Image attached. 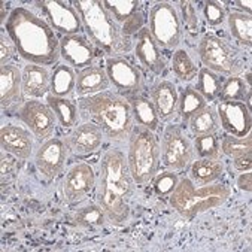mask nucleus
<instances>
[{"mask_svg":"<svg viewBox=\"0 0 252 252\" xmlns=\"http://www.w3.org/2000/svg\"><path fill=\"white\" fill-rule=\"evenodd\" d=\"M5 29L23 60L45 67L60 59V40L56 32L30 9L14 8Z\"/></svg>","mask_w":252,"mask_h":252,"instance_id":"1","label":"nucleus"},{"mask_svg":"<svg viewBox=\"0 0 252 252\" xmlns=\"http://www.w3.org/2000/svg\"><path fill=\"white\" fill-rule=\"evenodd\" d=\"M134 181L128 170L127 157L118 148H111L100 161L97 203L114 225H123L130 217V198Z\"/></svg>","mask_w":252,"mask_h":252,"instance_id":"2","label":"nucleus"},{"mask_svg":"<svg viewBox=\"0 0 252 252\" xmlns=\"http://www.w3.org/2000/svg\"><path fill=\"white\" fill-rule=\"evenodd\" d=\"M79 112L95 124L111 140L124 142L133 128V114L128 100L109 91L98 93L79 100Z\"/></svg>","mask_w":252,"mask_h":252,"instance_id":"3","label":"nucleus"},{"mask_svg":"<svg viewBox=\"0 0 252 252\" xmlns=\"http://www.w3.org/2000/svg\"><path fill=\"white\" fill-rule=\"evenodd\" d=\"M76 9L82 27L91 43L102 53L117 57V54L128 51L130 40L124 29L105 9L103 2L98 0H76L72 2Z\"/></svg>","mask_w":252,"mask_h":252,"instance_id":"4","label":"nucleus"},{"mask_svg":"<svg viewBox=\"0 0 252 252\" xmlns=\"http://www.w3.org/2000/svg\"><path fill=\"white\" fill-rule=\"evenodd\" d=\"M230 194L231 191L225 185L209 184L197 188L189 178H182L170 194V206L179 215L194 218L198 214L224 205L230 198Z\"/></svg>","mask_w":252,"mask_h":252,"instance_id":"5","label":"nucleus"},{"mask_svg":"<svg viewBox=\"0 0 252 252\" xmlns=\"http://www.w3.org/2000/svg\"><path fill=\"white\" fill-rule=\"evenodd\" d=\"M161 148L154 131L140 126H133L128 136L127 163L134 184L146 185L158 172Z\"/></svg>","mask_w":252,"mask_h":252,"instance_id":"6","label":"nucleus"},{"mask_svg":"<svg viewBox=\"0 0 252 252\" xmlns=\"http://www.w3.org/2000/svg\"><path fill=\"white\" fill-rule=\"evenodd\" d=\"M198 57L206 69L215 73L237 76L242 70L239 54L227 42L214 34H205L201 37L198 43Z\"/></svg>","mask_w":252,"mask_h":252,"instance_id":"7","label":"nucleus"},{"mask_svg":"<svg viewBox=\"0 0 252 252\" xmlns=\"http://www.w3.org/2000/svg\"><path fill=\"white\" fill-rule=\"evenodd\" d=\"M149 32L166 49H175L181 45L184 26L176 8L169 2H158L149 11Z\"/></svg>","mask_w":252,"mask_h":252,"instance_id":"8","label":"nucleus"},{"mask_svg":"<svg viewBox=\"0 0 252 252\" xmlns=\"http://www.w3.org/2000/svg\"><path fill=\"white\" fill-rule=\"evenodd\" d=\"M163 164L172 170H182L194 158V148L178 126H167L161 139Z\"/></svg>","mask_w":252,"mask_h":252,"instance_id":"9","label":"nucleus"},{"mask_svg":"<svg viewBox=\"0 0 252 252\" xmlns=\"http://www.w3.org/2000/svg\"><path fill=\"white\" fill-rule=\"evenodd\" d=\"M106 73L109 82L115 87L120 95H137L143 90V75L130 60L124 57H108Z\"/></svg>","mask_w":252,"mask_h":252,"instance_id":"10","label":"nucleus"},{"mask_svg":"<svg viewBox=\"0 0 252 252\" xmlns=\"http://www.w3.org/2000/svg\"><path fill=\"white\" fill-rule=\"evenodd\" d=\"M34 6L40 9L49 27L63 36L79 34L81 29H84L72 3L62 2V0H43V2H36Z\"/></svg>","mask_w":252,"mask_h":252,"instance_id":"11","label":"nucleus"},{"mask_svg":"<svg viewBox=\"0 0 252 252\" xmlns=\"http://www.w3.org/2000/svg\"><path fill=\"white\" fill-rule=\"evenodd\" d=\"M17 118L24 123L37 139H49L56 130V115L48 105L37 100H27L18 109Z\"/></svg>","mask_w":252,"mask_h":252,"instance_id":"12","label":"nucleus"},{"mask_svg":"<svg viewBox=\"0 0 252 252\" xmlns=\"http://www.w3.org/2000/svg\"><path fill=\"white\" fill-rule=\"evenodd\" d=\"M67 160V146L63 140L54 137L43 142L34 157V164L42 176L54 179L63 173Z\"/></svg>","mask_w":252,"mask_h":252,"instance_id":"13","label":"nucleus"},{"mask_svg":"<svg viewBox=\"0 0 252 252\" xmlns=\"http://www.w3.org/2000/svg\"><path fill=\"white\" fill-rule=\"evenodd\" d=\"M60 56L70 67L82 70L93 66L98 57V51L85 36L70 34L60 39Z\"/></svg>","mask_w":252,"mask_h":252,"instance_id":"14","label":"nucleus"},{"mask_svg":"<svg viewBox=\"0 0 252 252\" xmlns=\"http://www.w3.org/2000/svg\"><path fill=\"white\" fill-rule=\"evenodd\" d=\"M217 115L221 127L231 136L246 137L251 134V109L243 102H220Z\"/></svg>","mask_w":252,"mask_h":252,"instance_id":"15","label":"nucleus"},{"mask_svg":"<svg viewBox=\"0 0 252 252\" xmlns=\"http://www.w3.org/2000/svg\"><path fill=\"white\" fill-rule=\"evenodd\" d=\"M95 175L90 164L78 163L67 172L63 182V197L66 203H78L94 188Z\"/></svg>","mask_w":252,"mask_h":252,"instance_id":"16","label":"nucleus"},{"mask_svg":"<svg viewBox=\"0 0 252 252\" xmlns=\"http://www.w3.org/2000/svg\"><path fill=\"white\" fill-rule=\"evenodd\" d=\"M134 54L139 63L154 75H161L167 66L166 57L163 56L161 49L156 39L151 34L149 29L142 27L137 32L136 46H134Z\"/></svg>","mask_w":252,"mask_h":252,"instance_id":"17","label":"nucleus"},{"mask_svg":"<svg viewBox=\"0 0 252 252\" xmlns=\"http://www.w3.org/2000/svg\"><path fill=\"white\" fill-rule=\"evenodd\" d=\"M103 131L93 123H85L76 127L69 137H66V146L76 157H87L95 154L103 145Z\"/></svg>","mask_w":252,"mask_h":252,"instance_id":"18","label":"nucleus"},{"mask_svg":"<svg viewBox=\"0 0 252 252\" xmlns=\"http://www.w3.org/2000/svg\"><path fill=\"white\" fill-rule=\"evenodd\" d=\"M0 145L6 154L20 160H29L33 151L32 134L15 124H6L0 130Z\"/></svg>","mask_w":252,"mask_h":252,"instance_id":"19","label":"nucleus"},{"mask_svg":"<svg viewBox=\"0 0 252 252\" xmlns=\"http://www.w3.org/2000/svg\"><path fill=\"white\" fill-rule=\"evenodd\" d=\"M151 102H153L160 121H170L178 112L179 95L176 87L170 81H160L151 88Z\"/></svg>","mask_w":252,"mask_h":252,"instance_id":"20","label":"nucleus"},{"mask_svg":"<svg viewBox=\"0 0 252 252\" xmlns=\"http://www.w3.org/2000/svg\"><path fill=\"white\" fill-rule=\"evenodd\" d=\"M109 84L111 82H109L106 69L102 66L93 64L78 72L75 93L81 97H90V95L106 91Z\"/></svg>","mask_w":252,"mask_h":252,"instance_id":"21","label":"nucleus"},{"mask_svg":"<svg viewBox=\"0 0 252 252\" xmlns=\"http://www.w3.org/2000/svg\"><path fill=\"white\" fill-rule=\"evenodd\" d=\"M21 76L23 94L27 97L39 98L46 95V93L51 90V75L43 66L29 63L27 66H24Z\"/></svg>","mask_w":252,"mask_h":252,"instance_id":"22","label":"nucleus"},{"mask_svg":"<svg viewBox=\"0 0 252 252\" xmlns=\"http://www.w3.org/2000/svg\"><path fill=\"white\" fill-rule=\"evenodd\" d=\"M21 82L23 76L17 66L5 64L0 67V102H2V108H8L18 102L23 91Z\"/></svg>","mask_w":252,"mask_h":252,"instance_id":"23","label":"nucleus"},{"mask_svg":"<svg viewBox=\"0 0 252 252\" xmlns=\"http://www.w3.org/2000/svg\"><path fill=\"white\" fill-rule=\"evenodd\" d=\"M130 103L133 120L137 123V126L145 127L151 131H157L160 127V118L157 115V111L149 98L143 95H130L126 97Z\"/></svg>","mask_w":252,"mask_h":252,"instance_id":"24","label":"nucleus"},{"mask_svg":"<svg viewBox=\"0 0 252 252\" xmlns=\"http://www.w3.org/2000/svg\"><path fill=\"white\" fill-rule=\"evenodd\" d=\"M46 105L51 108V111L54 112L59 124L63 128H73L78 124L79 120V111L78 106L72 102L70 98H64V97H57L53 94L46 95Z\"/></svg>","mask_w":252,"mask_h":252,"instance_id":"25","label":"nucleus"},{"mask_svg":"<svg viewBox=\"0 0 252 252\" xmlns=\"http://www.w3.org/2000/svg\"><path fill=\"white\" fill-rule=\"evenodd\" d=\"M76 90V73L69 64H57L51 73V94L69 98Z\"/></svg>","mask_w":252,"mask_h":252,"instance_id":"26","label":"nucleus"},{"mask_svg":"<svg viewBox=\"0 0 252 252\" xmlns=\"http://www.w3.org/2000/svg\"><path fill=\"white\" fill-rule=\"evenodd\" d=\"M224 172V164L220 160L200 158L191 164L189 176L197 185H209L221 178Z\"/></svg>","mask_w":252,"mask_h":252,"instance_id":"27","label":"nucleus"},{"mask_svg":"<svg viewBox=\"0 0 252 252\" xmlns=\"http://www.w3.org/2000/svg\"><path fill=\"white\" fill-rule=\"evenodd\" d=\"M206 106V100L201 97V94L195 88L187 87L181 91L178 102V114L184 121H189L191 117H194L198 111Z\"/></svg>","mask_w":252,"mask_h":252,"instance_id":"28","label":"nucleus"},{"mask_svg":"<svg viewBox=\"0 0 252 252\" xmlns=\"http://www.w3.org/2000/svg\"><path fill=\"white\" fill-rule=\"evenodd\" d=\"M230 33L234 40H237L240 45L251 48L252 42V18L251 15L242 14V12H231L227 18Z\"/></svg>","mask_w":252,"mask_h":252,"instance_id":"29","label":"nucleus"},{"mask_svg":"<svg viewBox=\"0 0 252 252\" xmlns=\"http://www.w3.org/2000/svg\"><path fill=\"white\" fill-rule=\"evenodd\" d=\"M197 76L198 79H197L195 90L201 94V97H203L206 102H215L222 87V79L220 78V75L203 67L198 70Z\"/></svg>","mask_w":252,"mask_h":252,"instance_id":"30","label":"nucleus"},{"mask_svg":"<svg viewBox=\"0 0 252 252\" xmlns=\"http://www.w3.org/2000/svg\"><path fill=\"white\" fill-rule=\"evenodd\" d=\"M189 128L194 133V136L217 133V130L220 128L217 111L212 106H206L201 111H198L194 117H191Z\"/></svg>","mask_w":252,"mask_h":252,"instance_id":"31","label":"nucleus"},{"mask_svg":"<svg viewBox=\"0 0 252 252\" xmlns=\"http://www.w3.org/2000/svg\"><path fill=\"white\" fill-rule=\"evenodd\" d=\"M172 70H173L175 76L184 82H189V81L195 79L198 75V67L195 66V63L189 57V54L187 51H184V49L175 51L173 59H172Z\"/></svg>","mask_w":252,"mask_h":252,"instance_id":"32","label":"nucleus"},{"mask_svg":"<svg viewBox=\"0 0 252 252\" xmlns=\"http://www.w3.org/2000/svg\"><path fill=\"white\" fill-rule=\"evenodd\" d=\"M103 6L118 24H124V23H128L139 12L140 3L137 0H126V2H120V0H105Z\"/></svg>","mask_w":252,"mask_h":252,"instance_id":"33","label":"nucleus"},{"mask_svg":"<svg viewBox=\"0 0 252 252\" xmlns=\"http://www.w3.org/2000/svg\"><path fill=\"white\" fill-rule=\"evenodd\" d=\"M72 221L81 227H102L106 224L108 217L105 211L100 208V205H88L78 209L72 215Z\"/></svg>","mask_w":252,"mask_h":252,"instance_id":"34","label":"nucleus"},{"mask_svg":"<svg viewBox=\"0 0 252 252\" xmlns=\"http://www.w3.org/2000/svg\"><path fill=\"white\" fill-rule=\"evenodd\" d=\"M249 88H246V84L239 76H228L221 87L220 91V102H245L249 95Z\"/></svg>","mask_w":252,"mask_h":252,"instance_id":"35","label":"nucleus"},{"mask_svg":"<svg viewBox=\"0 0 252 252\" xmlns=\"http://www.w3.org/2000/svg\"><path fill=\"white\" fill-rule=\"evenodd\" d=\"M194 151H195L200 158L220 160L221 148H220V139H218L217 133L195 136V139H194Z\"/></svg>","mask_w":252,"mask_h":252,"instance_id":"36","label":"nucleus"},{"mask_svg":"<svg viewBox=\"0 0 252 252\" xmlns=\"http://www.w3.org/2000/svg\"><path fill=\"white\" fill-rule=\"evenodd\" d=\"M220 148H221V153H224L230 158L248 154L252 151L251 134H248L246 137H236V136L227 134V136L222 137V142L220 143Z\"/></svg>","mask_w":252,"mask_h":252,"instance_id":"37","label":"nucleus"},{"mask_svg":"<svg viewBox=\"0 0 252 252\" xmlns=\"http://www.w3.org/2000/svg\"><path fill=\"white\" fill-rule=\"evenodd\" d=\"M153 181H154V184H153L154 192L158 197H167L176 188L179 178L175 172H163V173L156 175V178Z\"/></svg>","mask_w":252,"mask_h":252,"instance_id":"38","label":"nucleus"},{"mask_svg":"<svg viewBox=\"0 0 252 252\" xmlns=\"http://www.w3.org/2000/svg\"><path fill=\"white\" fill-rule=\"evenodd\" d=\"M203 17L209 26L218 27L225 21V9L220 2L208 0V2L203 3Z\"/></svg>","mask_w":252,"mask_h":252,"instance_id":"39","label":"nucleus"},{"mask_svg":"<svg viewBox=\"0 0 252 252\" xmlns=\"http://www.w3.org/2000/svg\"><path fill=\"white\" fill-rule=\"evenodd\" d=\"M178 6L181 9V21L187 27L189 33H195L198 30V15L194 2H178Z\"/></svg>","mask_w":252,"mask_h":252,"instance_id":"40","label":"nucleus"},{"mask_svg":"<svg viewBox=\"0 0 252 252\" xmlns=\"http://www.w3.org/2000/svg\"><path fill=\"white\" fill-rule=\"evenodd\" d=\"M17 53V48L14 45V42L11 40L9 36H6L3 32L0 33V63L2 66L9 64V62L15 57Z\"/></svg>","mask_w":252,"mask_h":252,"instance_id":"41","label":"nucleus"},{"mask_svg":"<svg viewBox=\"0 0 252 252\" xmlns=\"http://www.w3.org/2000/svg\"><path fill=\"white\" fill-rule=\"evenodd\" d=\"M9 156H6V154L2 156V184L6 181V176L8 175L11 176V179H14L15 175H17V172H18V163H17V160L12 158V157H9Z\"/></svg>","mask_w":252,"mask_h":252,"instance_id":"42","label":"nucleus"},{"mask_svg":"<svg viewBox=\"0 0 252 252\" xmlns=\"http://www.w3.org/2000/svg\"><path fill=\"white\" fill-rule=\"evenodd\" d=\"M233 167L237 172H251V167H252V154L248 153V154L234 157L233 158Z\"/></svg>","mask_w":252,"mask_h":252,"instance_id":"43","label":"nucleus"},{"mask_svg":"<svg viewBox=\"0 0 252 252\" xmlns=\"http://www.w3.org/2000/svg\"><path fill=\"white\" fill-rule=\"evenodd\" d=\"M236 184L240 189L251 192L252 191V173L251 172H242V175L237 176Z\"/></svg>","mask_w":252,"mask_h":252,"instance_id":"44","label":"nucleus"},{"mask_svg":"<svg viewBox=\"0 0 252 252\" xmlns=\"http://www.w3.org/2000/svg\"><path fill=\"white\" fill-rule=\"evenodd\" d=\"M231 5H233V6H236L237 9L243 11L242 14L251 15V12H252V5H251V2H243V0H236V2H233Z\"/></svg>","mask_w":252,"mask_h":252,"instance_id":"45","label":"nucleus"},{"mask_svg":"<svg viewBox=\"0 0 252 252\" xmlns=\"http://www.w3.org/2000/svg\"><path fill=\"white\" fill-rule=\"evenodd\" d=\"M0 9H2V18H0V21H2V24H6V21H8V18H6V8H5V2H2L0 3Z\"/></svg>","mask_w":252,"mask_h":252,"instance_id":"46","label":"nucleus"}]
</instances>
